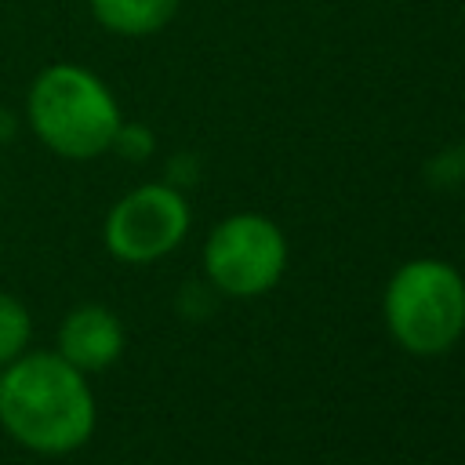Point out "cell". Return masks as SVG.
Instances as JSON below:
<instances>
[{
  "mask_svg": "<svg viewBox=\"0 0 465 465\" xmlns=\"http://www.w3.org/2000/svg\"><path fill=\"white\" fill-rule=\"evenodd\" d=\"M0 425L29 450H76L94 429V396L58 352L15 356L0 374Z\"/></svg>",
  "mask_w": 465,
  "mask_h": 465,
  "instance_id": "1",
  "label": "cell"
},
{
  "mask_svg": "<svg viewBox=\"0 0 465 465\" xmlns=\"http://www.w3.org/2000/svg\"><path fill=\"white\" fill-rule=\"evenodd\" d=\"M29 124L58 156L91 160L113 145L120 109L94 73L80 65H51L29 91Z\"/></svg>",
  "mask_w": 465,
  "mask_h": 465,
  "instance_id": "2",
  "label": "cell"
},
{
  "mask_svg": "<svg viewBox=\"0 0 465 465\" xmlns=\"http://www.w3.org/2000/svg\"><path fill=\"white\" fill-rule=\"evenodd\" d=\"M385 312L403 349L418 356L443 352L465 327V283L443 262H411L392 276L385 291Z\"/></svg>",
  "mask_w": 465,
  "mask_h": 465,
  "instance_id": "3",
  "label": "cell"
},
{
  "mask_svg": "<svg viewBox=\"0 0 465 465\" xmlns=\"http://www.w3.org/2000/svg\"><path fill=\"white\" fill-rule=\"evenodd\" d=\"M283 236L280 229L262 214H236L225 218L203 251L207 276L236 298H251L269 291L283 272Z\"/></svg>",
  "mask_w": 465,
  "mask_h": 465,
  "instance_id": "4",
  "label": "cell"
},
{
  "mask_svg": "<svg viewBox=\"0 0 465 465\" xmlns=\"http://www.w3.org/2000/svg\"><path fill=\"white\" fill-rule=\"evenodd\" d=\"M189 229V207L171 185H142L127 193L105 218V243L124 262H153L167 254Z\"/></svg>",
  "mask_w": 465,
  "mask_h": 465,
  "instance_id": "5",
  "label": "cell"
},
{
  "mask_svg": "<svg viewBox=\"0 0 465 465\" xmlns=\"http://www.w3.org/2000/svg\"><path fill=\"white\" fill-rule=\"evenodd\" d=\"M124 349L120 320L102 305L73 309L58 327V356H65L76 371H102Z\"/></svg>",
  "mask_w": 465,
  "mask_h": 465,
  "instance_id": "6",
  "label": "cell"
},
{
  "mask_svg": "<svg viewBox=\"0 0 465 465\" xmlns=\"http://www.w3.org/2000/svg\"><path fill=\"white\" fill-rule=\"evenodd\" d=\"M91 11L105 29L120 36H145L174 18L178 0H91Z\"/></svg>",
  "mask_w": 465,
  "mask_h": 465,
  "instance_id": "7",
  "label": "cell"
},
{
  "mask_svg": "<svg viewBox=\"0 0 465 465\" xmlns=\"http://www.w3.org/2000/svg\"><path fill=\"white\" fill-rule=\"evenodd\" d=\"M25 341H29V312L22 302L0 291V363H11L15 356H22Z\"/></svg>",
  "mask_w": 465,
  "mask_h": 465,
  "instance_id": "8",
  "label": "cell"
},
{
  "mask_svg": "<svg viewBox=\"0 0 465 465\" xmlns=\"http://www.w3.org/2000/svg\"><path fill=\"white\" fill-rule=\"evenodd\" d=\"M429 178L436 185H458V182H465V145H454V149L440 153L429 163Z\"/></svg>",
  "mask_w": 465,
  "mask_h": 465,
  "instance_id": "9",
  "label": "cell"
},
{
  "mask_svg": "<svg viewBox=\"0 0 465 465\" xmlns=\"http://www.w3.org/2000/svg\"><path fill=\"white\" fill-rule=\"evenodd\" d=\"M113 145L124 153V156H131V160H142V156H149L153 153V134L145 131V127H138V124H131V127H116V138H113Z\"/></svg>",
  "mask_w": 465,
  "mask_h": 465,
  "instance_id": "10",
  "label": "cell"
}]
</instances>
